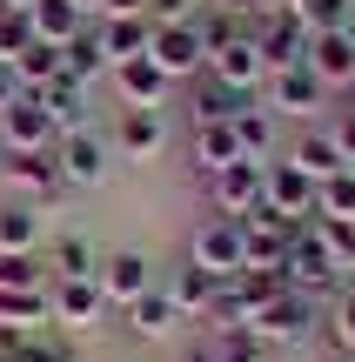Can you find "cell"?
<instances>
[{"mask_svg": "<svg viewBox=\"0 0 355 362\" xmlns=\"http://www.w3.org/2000/svg\"><path fill=\"white\" fill-rule=\"evenodd\" d=\"M322 309H329V302L302 296V288H282V296L268 302V309L255 315L248 329H255L262 342H275L282 356H289V349H302V342H315V336H322Z\"/></svg>", "mask_w": 355, "mask_h": 362, "instance_id": "6da1fadb", "label": "cell"}, {"mask_svg": "<svg viewBox=\"0 0 355 362\" xmlns=\"http://www.w3.org/2000/svg\"><path fill=\"white\" fill-rule=\"evenodd\" d=\"M148 61H155L161 74L174 81V88H188L195 74H208V40H201V27H195V21H155Z\"/></svg>", "mask_w": 355, "mask_h": 362, "instance_id": "7a4b0ae2", "label": "cell"}, {"mask_svg": "<svg viewBox=\"0 0 355 362\" xmlns=\"http://www.w3.org/2000/svg\"><path fill=\"white\" fill-rule=\"evenodd\" d=\"M329 94H335V88L315 74V67L295 61V67H275V74H268V101H262V107H268L275 121H282V115H289V121H315L322 107H329Z\"/></svg>", "mask_w": 355, "mask_h": 362, "instance_id": "3957f363", "label": "cell"}, {"mask_svg": "<svg viewBox=\"0 0 355 362\" xmlns=\"http://www.w3.org/2000/svg\"><path fill=\"white\" fill-rule=\"evenodd\" d=\"M54 148H61V128L47 121L40 94H20L0 107V155H54Z\"/></svg>", "mask_w": 355, "mask_h": 362, "instance_id": "277c9868", "label": "cell"}, {"mask_svg": "<svg viewBox=\"0 0 355 362\" xmlns=\"http://www.w3.org/2000/svg\"><path fill=\"white\" fill-rule=\"evenodd\" d=\"M54 168H61L67 188H101L107 168H114V141H107L101 128H74V134H61V148H54Z\"/></svg>", "mask_w": 355, "mask_h": 362, "instance_id": "5b68a950", "label": "cell"}, {"mask_svg": "<svg viewBox=\"0 0 355 362\" xmlns=\"http://www.w3.org/2000/svg\"><path fill=\"white\" fill-rule=\"evenodd\" d=\"M262 208L282 215V221H315V181L295 168L289 155L262 161Z\"/></svg>", "mask_w": 355, "mask_h": 362, "instance_id": "8992f818", "label": "cell"}, {"mask_svg": "<svg viewBox=\"0 0 355 362\" xmlns=\"http://www.w3.org/2000/svg\"><path fill=\"white\" fill-rule=\"evenodd\" d=\"M94 282H101L107 309H128L134 296H148V288L161 282V269H155V255H148V248H107Z\"/></svg>", "mask_w": 355, "mask_h": 362, "instance_id": "52a82bcc", "label": "cell"}, {"mask_svg": "<svg viewBox=\"0 0 355 362\" xmlns=\"http://www.w3.org/2000/svg\"><path fill=\"white\" fill-rule=\"evenodd\" d=\"M248 34H255V54H262V67L275 74V67H295L308 54V27H302V13L295 7H275V13H255L248 21Z\"/></svg>", "mask_w": 355, "mask_h": 362, "instance_id": "ba28073f", "label": "cell"}, {"mask_svg": "<svg viewBox=\"0 0 355 362\" xmlns=\"http://www.w3.org/2000/svg\"><path fill=\"white\" fill-rule=\"evenodd\" d=\"M188 262H201L208 275H241V221L235 215H201L188 235Z\"/></svg>", "mask_w": 355, "mask_h": 362, "instance_id": "9c48e42d", "label": "cell"}, {"mask_svg": "<svg viewBox=\"0 0 355 362\" xmlns=\"http://www.w3.org/2000/svg\"><path fill=\"white\" fill-rule=\"evenodd\" d=\"M107 141H114L121 161H155V155H168V141H174L168 107H121V121H114Z\"/></svg>", "mask_w": 355, "mask_h": 362, "instance_id": "30bf717a", "label": "cell"}, {"mask_svg": "<svg viewBox=\"0 0 355 362\" xmlns=\"http://www.w3.org/2000/svg\"><path fill=\"white\" fill-rule=\"evenodd\" d=\"M208 74L228 81V88H241V94H255L268 81V67H262V54H255V34H248V27H235V34H222L208 47Z\"/></svg>", "mask_w": 355, "mask_h": 362, "instance_id": "8fae6325", "label": "cell"}, {"mask_svg": "<svg viewBox=\"0 0 355 362\" xmlns=\"http://www.w3.org/2000/svg\"><path fill=\"white\" fill-rule=\"evenodd\" d=\"M181 322H188V315L174 309V296H168L161 282L148 288V296H134L128 309H121V329H128L134 342H174V336H181Z\"/></svg>", "mask_w": 355, "mask_h": 362, "instance_id": "7c38bea8", "label": "cell"}, {"mask_svg": "<svg viewBox=\"0 0 355 362\" xmlns=\"http://www.w3.org/2000/svg\"><path fill=\"white\" fill-rule=\"evenodd\" d=\"M0 181H7L20 202H34V208H47V202H61V194H67L54 155H0Z\"/></svg>", "mask_w": 355, "mask_h": 362, "instance_id": "4fadbf2b", "label": "cell"}, {"mask_svg": "<svg viewBox=\"0 0 355 362\" xmlns=\"http://www.w3.org/2000/svg\"><path fill=\"white\" fill-rule=\"evenodd\" d=\"M208 215H255L262 208V161H235V168H222V175H208Z\"/></svg>", "mask_w": 355, "mask_h": 362, "instance_id": "5bb4252c", "label": "cell"}, {"mask_svg": "<svg viewBox=\"0 0 355 362\" xmlns=\"http://www.w3.org/2000/svg\"><path fill=\"white\" fill-rule=\"evenodd\" d=\"M47 302H54V329L61 336H74V329H94L107 315V296H101V282H47Z\"/></svg>", "mask_w": 355, "mask_h": 362, "instance_id": "9a60e30c", "label": "cell"}, {"mask_svg": "<svg viewBox=\"0 0 355 362\" xmlns=\"http://www.w3.org/2000/svg\"><path fill=\"white\" fill-rule=\"evenodd\" d=\"M248 101H255V94L228 88V81H215V74H195V81H188V121H195V128H215V121H235V115H241Z\"/></svg>", "mask_w": 355, "mask_h": 362, "instance_id": "2e32d148", "label": "cell"}, {"mask_svg": "<svg viewBox=\"0 0 355 362\" xmlns=\"http://www.w3.org/2000/svg\"><path fill=\"white\" fill-rule=\"evenodd\" d=\"M282 155H289L295 168H302L308 181H315V188H322V181H329V175H342V168H349V155H342V148H335L329 121H322V128H302V134H295L289 148H282Z\"/></svg>", "mask_w": 355, "mask_h": 362, "instance_id": "e0dca14e", "label": "cell"}, {"mask_svg": "<svg viewBox=\"0 0 355 362\" xmlns=\"http://www.w3.org/2000/svg\"><path fill=\"white\" fill-rule=\"evenodd\" d=\"M161 288L174 296V309L188 315V322H208V309H215V296H222V275H208L201 262H181L174 275H161Z\"/></svg>", "mask_w": 355, "mask_h": 362, "instance_id": "ac0fdd59", "label": "cell"}, {"mask_svg": "<svg viewBox=\"0 0 355 362\" xmlns=\"http://www.w3.org/2000/svg\"><path fill=\"white\" fill-rule=\"evenodd\" d=\"M40 107H47V121L61 134H74V128H94V107H88V81H74L61 67V74L47 81V88H40Z\"/></svg>", "mask_w": 355, "mask_h": 362, "instance_id": "d6986e66", "label": "cell"}, {"mask_svg": "<svg viewBox=\"0 0 355 362\" xmlns=\"http://www.w3.org/2000/svg\"><path fill=\"white\" fill-rule=\"evenodd\" d=\"M114 88H121V107H168V101H174V81L161 74L148 54L114 67Z\"/></svg>", "mask_w": 355, "mask_h": 362, "instance_id": "ffe728a7", "label": "cell"}, {"mask_svg": "<svg viewBox=\"0 0 355 362\" xmlns=\"http://www.w3.org/2000/svg\"><path fill=\"white\" fill-rule=\"evenodd\" d=\"M40 242H47V215L20 194L0 202V255H40Z\"/></svg>", "mask_w": 355, "mask_h": 362, "instance_id": "44dd1931", "label": "cell"}, {"mask_svg": "<svg viewBox=\"0 0 355 362\" xmlns=\"http://www.w3.org/2000/svg\"><path fill=\"white\" fill-rule=\"evenodd\" d=\"M101 47H107V61H141L148 54V40H155V21H148V13H101Z\"/></svg>", "mask_w": 355, "mask_h": 362, "instance_id": "7402d4cb", "label": "cell"}, {"mask_svg": "<svg viewBox=\"0 0 355 362\" xmlns=\"http://www.w3.org/2000/svg\"><path fill=\"white\" fill-rule=\"evenodd\" d=\"M302 61L315 67L329 88H349V81H355V34H349V27H342V34H308Z\"/></svg>", "mask_w": 355, "mask_h": 362, "instance_id": "603a6c76", "label": "cell"}, {"mask_svg": "<svg viewBox=\"0 0 355 362\" xmlns=\"http://www.w3.org/2000/svg\"><path fill=\"white\" fill-rule=\"evenodd\" d=\"M188 155H195V168H201V175H222V168H235V161H248L228 121H215V128H195V134H188Z\"/></svg>", "mask_w": 355, "mask_h": 362, "instance_id": "cb8c5ba5", "label": "cell"}, {"mask_svg": "<svg viewBox=\"0 0 355 362\" xmlns=\"http://www.w3.org/2000/svg\"><path fill=\"white\" fill-rule=\"evenodd\" d=\"M201 336H208V356L215 362H282V349L262 342L248 322H241V329H201Z\"/></svg>", "mask_w": 355, "mask_h": 362, "instance_id": "d4e9b609", "label": "cell"}, {"mask_svg": "<svg viewBox=\"0 0 355 362\" xmlns=\"http://www.w3.org/2000/svg\"><path fill=\"white\" fill-rule=\"evenodd\" d=\"M88 275H101V248L88 235H61L47 255V282H88Z\"/></svg>", "mask_w": 355, "mask_h": 362, "instance_id": "484cf974", "label": "cell"}, {"mask_svg": "<svg viewBox=\"0 0 355 362\" xmlns=\"http://www.w3.org/2000/svg\"><path fill=\"white\" fill-rule=\"evenodd\" d=\"M228 128H235V141H241V155H248V161H275V128H282V121L268 115L262 101H248Z\"/></svg>", "mask_w": 355, "mask_h": 362, "instance_id": "4316f807", "label": "cell"}, {"mask_svg": "<svg viewBox=\"0 0 355 362\" xmlns=\"http://www.w3.org/2000/svg\"><path fill=\"white\" fill-rule=\"evenodd\" d=\"M27 13H34V40H47V47H67V40L88 27V13H80L74 0H34Z\"/></svg>", "mask_w": 355, "mask_h": 362, "instance_id": "83f0119b", "label": "cell"}, {"mask_svg": "<svg viewBox=\"0 0 355 362\" xmlns=\"http://www.w3.org/2000/svg\"><path fill=\"white\" fill-rule=\"evenodd\" d=\"M61 67H67L74 81H101V74H114V61H107V47H101V27H94V21H88V27H80V34L61 47Z\"/></svg>", "mask_w": 355, "mask_h": 362, "instance_id": "f1b7e54d", "label": "cell"}, {"mask_svg": "<svg viewBox=\"0 0 355 362\" xmlns=\"http://www.w3.org/2000/svg\"><path fill=\"white\" fill-rule=\"evenodd\" d=\"M13 74H20L27 94H40L54 74H61V47H47V40H27V47L13 54Z\"/></svg>", "mask_w": 355, "mask_h": 362, "instance_id": "f546056e", "label": "cell"}, {"mask_svg": "<svg viewBox=\"0 0 355 362\" xmlns=\"http://www.w3.org/2000/svg\"><path fill=\"white\" fill-rule=\"evenodd\" d=\"M315 215H322V221H355V168L329 175V181L315 188Z\"/></svg>", "mask_w": 355, "mask_h": 362, "instance_id": "4dcf8cb0", "label": "cell"}, {"mask_svg": "<svg viewBox=\"0 0 355 362\" xmlns=\"http://www.w3.org/2000/svg\"><path fill=\"white\" fill-rule=\"evenodd\" d=\"M7 362H74V342H67L61 329H34V336L13 342V356H7Z\"/></svg>", "mask_w": 355, "mask_h": 362, "instance_id": "1f68e13d", "label": "cell"}, {"mask_svg": "<svg viewBox=\"0 0 355 362\" xmlns=\"http://www.w3.org/2000/svg\"><path fill=\"white\" fill-rule=\"evenodd\" d=\"M302 27L308 34H342V27H355V0H302Z\"/></svg>", "mask_w": 355, "mask_h": 362, "instance_id": "d6a6232c", "label": "cell"}, {"mask_svg": "<svg viewBox=\"0 0 355 362\" xmlns=\"http://www.w3.org/2000/svg\"><path fill=\"white\" fill-rule=\"evenodd\" d=\"M0 288H47V262L40 255H0Z\"/></svg>", "mask_w": 355, "mask_h": 362, "instance_id": "836d02e7", "label": "cell"}, {"mask_svg": "<svg viewBox=\"0 0 355 362\" xmlns=\"http://www.w3.org/2000/svg\"><path fill=\"white\" fill-rule=\"evenodd\" d=\"M27 40H34V13L27 7H0V61H13Z\"/></svg>", "mask_w": 355, "mask_h": 362, "instance_id": "e575fe53", "label": "cell"}, {"mask_svg": "<svg viewBox=\"0 0 355 362\" xmlns=\"http://www.w3.org/2000/svg\"><path fill=\"white\" fill-rule=\"evenodd\" d=\"M329 336H335V349H342V356H355V282L329 302Z\"/></svg>", "mask_w": 355, "mask_h": 362, "instance_id": "d590c367", "label": "cell"}, {"mask_svg": "<svg viewBox=\"0 0 355 362\" xmlns=\"http://www.w3.org/2000/svg\"><path fill=\"white\" fill-rule=\"evenodd\" d=\"M329 134H335V148H342V155H349V168H355V107H349V101L335 107V121H329Z\"/></svg>", "mask_w": 355, "mask_h": 362, "instance_id": "8d00e7d4", "label": "cell"}, {"mask_svg": "<svg viewBox=\"0 0 355 362\" xmlns=\"http://www.w3.org/2000/svg\"><path fill=\"white\" fill-rule=\"evenodd\" d=\"M148 21H195V0H148Z\"/></svg>", "mask_w": 355, "mask_h": 362, "instance_id": "74e56055", "label": "cell"}, {"mask_svg": "<svg viewBox=\"0 0 355 362\" xmlns=\"http://www.w3.org/2000/svg\"><path fill=\"white\" fill-rule=\"evenodd\" d=\"M20 74H13V61H0V107H7V101H20Z\"/></svg>", "mask_w": 355, "mask_h": 362, "instance_id": "f35d334b", "label": "cell"}, {"mask_svg": "<svg viewBox=\"0 0 355 362\" xmlns=\"http://www.w3.org/2000/svg\"><path fill=\"white\" fill-rule=\"evenodd\" d=\"M101 13H148V0H101Z\"/></svg>", "mask_w": 355, "mask_h": 362, "instance_id": "ab89813d", "label": "cell"}, {"mask_svg": "<svg viewBox=\"0 0 355 362\" xmlns=\"http://www.w3.org/2000/svg\"><path fill=\"white\" fill-rule=\"evenodd\" d=\"M315 362H355V356H342V349H322V356H315Z\"/></svg>", "mask_w": 355, "mask_h": 362, "instance_id": "60d3db41", "label": "cell"}, {"mask_svg": "<svg viewBox=\"0 0 355 362\" xmlns=\"http://www.w3.org/2000/svg\"><path fill=\"white\" fill-rule=\"evenodd\" d=\"M74 7H80V13H88V21H94V13H101V0H74Z\"/></svg>", "mask_w": 355, "mask_h": 362, "instance_id": "b9f144b4", "label": "cell"}, {"mask_svg": "<svg viewBox=\"0 0 355 362\" xmlns=\"http://www.w3.org/2000/svg\"><path fill=\"white\" fill-rule=\"evenodd\" d=\"M0 7H34V0H0Z\"/></svg>", "mask_w": 355, "mask_h": 362, "instance_id": "7bdbcfd3", "label": "cell"}, {"mask_svg": "<svg viewBox=\"0 0 355 362\" xmlns=\"http://www.w3.org/2000/svg\"><path fill=\"white\" fill-rule=\"evenodd\" d=\"M342 94H349V107H355V81H349V88H342Z\"/></svg>", "mask_w": 355, "mask_h": 362, "instance_id": "ee69618b", "label": "cell"}]
</instances>
